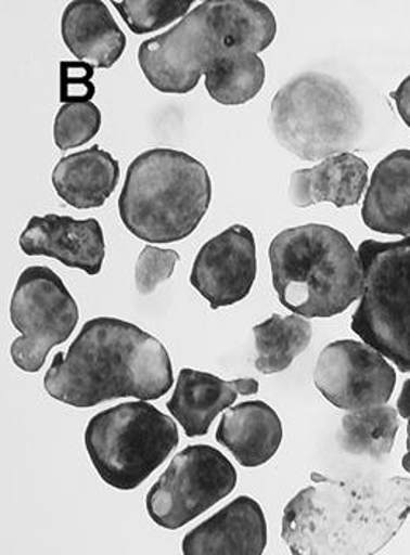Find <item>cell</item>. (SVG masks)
<instances>
[{
    "label": "cell",
    "mask_w": 410,
    "mask_h": 555,
    "mask_svg": "<svg viewBox=\"0 0 410 555\" xmlns=\"http://www.w3.org/2000/svg\"><path fill=\"white\" fill-rule=\"evenodd\" d=\"M309 480L283 513L281 538L292 554H376L410 516V478L336 480L315 472Z\"/></svg>",
    "instance_id": "obj_1"
},
{
    "label": "cell",
    "mask_w": 410,
    "mask_h": 555,
    "mask_svg": "<svg viewBox=\"0 0 410 555\" xmlns=\"http://www.w3.org/2000/svg\"><path fill=\"white\" fill-rule=\"evenodd\" d=\"M172 384L171 357L163 343L116 318L87 321L67 352L55 353L43 379L51 398L79 409L119 398L155 401Z\"/></svg>",
    "instance_id": "obj_2"
},
{
    "label": "cell",
    "mask_w": 410,
    "mask_h": 555,
    "mask_svg": "<svg viewBox=\"0 0 410 555\" xmlns=\"http://www.w3.org/2000/svg\"><path fill=\"white\" fill-rule=\"evenodd\" d=\"M277 37L269 5L253 0L197 3L177 26L142 41L139 67L158 92L183 95L196 89L207 69L232 52L266 51Z\"/></svg>",
    "instance_id": "obj_3"
},
{
    "label": "cell",
    "mask_w": 410,
    "mask_h": 555,
    "mask_svg": "<svg viewBox=\"0 0 410 555\" xmlns=\"http://www.w3.org/2000/svg\"><path fill=\"white\" fill-rule=\"evenodd\" d=\"M269 259L274 293L294 314L335 318L363 293L359 251L332 225L284 229L270 243Z\"/></svg>",
    "instance_id": "obj_4"
},
{
    "label": "cell",
    "mask_w": 410,
    "mask_h": 555,
    "mask_svg": "<svg viewBox=\"0 0 410 555\" xmlns=\"http://www.w3.org/2000/svg\"><path fill=\"white\" fill-rule=\"evenodd\" d=\"M210 203V173L200 159L174 149H151L128 166L119 215L139 241L174 243L196 231Z\"/></svg>",
    "instance_id": "obj_5"
},
{
    "label": "cell",
    "mask_w": 410,
    "mask_h": 555,
    "mask_svg": "<svg viewBox=\"0 0 410 555\" xmlns=\"http://www.w3.org/2000/svg\"><path fill=\"white\" fill-rule=\"evenodd\" d=\"M269 125L278 144L292 156L322 162L359 145L364 117L349 87L325 73L308 72L278 90Z\"/></svg>",
    "instance_id": "obj_6"
},
{
    "label": "cell",
    "mask_w": 410,
    "mask_h": 555,
    "mask_svg": "<svg viewBox=\"0 0 410 555\" xmlns=\"http://www.w3.org/2000/svg\"><path fill=\"white\" fill-rule=\"evenodd\" d=\"M171 416L148 401L124 402L87 423L85 442L93 467L111 488L133 491L179 446Z\"/></svg>",
    "instance_id": "obj_7"
},
{
    "label": "cell",
    "mask_w": 410,
    "mask_h": 555,
    "mask_svg": "<svg viewBox=\"0 0 410 555\" xmlns=\"http://www.w3.org/2000/svg\"><path fill=\"white\" fill-rule=\"evenodd\" d=\"M359 255L363 293L350 328L398 371L410 373V237L361 242Z\"/></svg>",
    "instance_id": "obj_8"
},
{
    "label": "cell",
    "mask_w": 410,
    "mask_h": 555,
    "mask_svg": "<svg viewBox=\"0 0 410 555\" xmlns=\"http://www.w3.org/2000/svg\"><path fill=\"white\" fill-rule=\"evenodd\" d=\"M10 319L21 333L10 347L13 363L24 373H38L52 347L75 332L79 308L54 270L30 266L17 278Z\"/></svg>",
    "instance_id": "obj_9"
},
{
    "label": "cell",
    "mask_w": 410,
    "mask_h": 555,
    "mask_svg": "<svg viewBox=\"0 0 410 555\" xmlns=\"http://www.w3.org/2000/svg\"><path fill=\"white\" fill-rule=\"evenodd\" d=\"M238 486V470L220 450L190 446L174 456L145 498L156 526L177 530L228 498Z\"/></svg>",
    "instance_id": "obj_10"
},
{
    "label": "cell",
    "mask_w": 410,
    "mask_h": 555,
    "mask_svg": "<svg viewBox=\"0 0 410 555\" xmlns=\"http://www.w3.org/2000/svg\"><path fill=\"white\" fill-rule=\"evenodd\" d=\"M315 385L335 408L360 411L390 401L396 371L367 343L339 339L319 353Z\"/></svg>",
    "instance_id": "obj_11"
},
{
    "label": "cell",
    "mask_w": 410,
    "mask_h": 555,
    "mask_svg": "<svg viewBox=\"0 0 410 555\" xmlns=\"http://www.w3.org/2000/svg\"><path fill=\"white\" fill-rule=\"evenodd\" d=\"M256 241L246 225L234 224L215 235L197 253L190 283L212 310L245 300L256 281Z\"/></svg>",
    "instance_id": "obj_12"
},
{
    "label": "cell",
    "mask_w": 410,
    "mask_h": 555,
    "mask_svg": "<svg viewBox=\"0 0 410 555\" xmlns=\"http://www.w3.org/2000/svg\"><path fill=\"white\" fill-rule=\"evenodd\" d=\"M20 248L26 256L55 259L90 276L102 272L106 256L104 232L99 220H75L55 214L30 218L21 234Z\"/></svg>",
    "instance_id": "obj_13"
},
{
    "label": "cell",
    "mask_w": 410,
    "mask_h": 555,
    "mask_svg": "<svg viewBox=\"0 0 410 555\" xmlns=\"http://www.w3.org/2000/svg\"><path fill=\"white\" fill-rule=\"evenodd\" d=\"M267 546V520L255 499L240 495L187 533L185 555H260Z\"/></svg>",
    "instance_id": "obj_14"
},
{
    "label": "cell",
    "mask_w": 410,
    "mask_h": 555,
    "mask_svg": "<svg viewBox=\"0 0 410 555\" xmlns=\"http://www.w3.org/2000/svg\"><path fill=\"white\" fill-rule=\"evenodd\" d=\"M259 384L255 379L222 380L204 371H180L176 390L169 399L168 411L180 423L187 437H203L218 414L234 404L240 395H255Z\"/></svg>",
    "instance_id": "obj_15"
},
{
    "label": "cell",
    "mask_w": 410,
    "mask_h": 555,
    "mask_svg": "<svg viewBox=\"0 0 410 555\" xmlns=\"http://www.w3.org/2000/svg\"><path fill=\"white\" fill-rule=\"evenodd\" d=\"M61 33L65 47L95 68H111L120 61L127 37L102 0H75L62 13Z\"/></svg>",
    "instance_id": "obj_16"
},
{
    "label": "cell",
    "mask_w": 410,
    "mask_h": 555,
    "mask_svg": "<svg viewBox=\"0 0 410 555\" xmlns=\"http://www.w3.org/2000/svg\"><path fill=\"white\" fill-rule=\"evenodd\" d=\"M367 162L356 154H339L322 159L309 169L291 173L290 201L292 206L308 208L330 203L338 208L357 206L368 185Z\"/></svg>",
    "instance_id": "obj_17"
},
{
    "label": "cell",
    "mask_w": 410,
    "mask_h": 555,
    "mask_svg": "<svg viewBox=\"0 0 410 555\" xmlns=\"http://www.w3.org/2000/svg\"><path fill=\"white\" fill-rule=\"evenodd\" d=\"M283 423L272 405L264 401H245L221 416L215 439L231 451L243 467L269 463L283 442Z\"/></svg>",
    "instance_id": "obj_18"
},
{
    "label": "cell",
    "mask_w": 410,
    "mask_h": 555,
    "mask_svg": "<svg viewBox=\"0 0 410 555\" xmlns=\"http://www.w3.org/2000/svg\"><path fill=\"white\" fill-rule=\"evenodd\" d=\"M371 231L410 237V151L392 152L376 166L361 207Z\"/></svg>",
    "instance_id": "obj_19"
},
{
    "label": "cell",
    "mask_w": 410,
    "mask_h": 555,
    "mask_svg": "<svg viewBox=\"0 0 410 555\" xmlns=\"http://www.w3.org/2000/svg\"><path fill=\"white\" fill-rule=\"evenodd\" d=\"M119 179V162L100 145L64 156L52 171L55 193L78 210L103 207Z\"/></svg>",
    "instance_id": "obj_20"
},
{
    "label": "cell",
    "mask_w": 410,
    "mask_h": 555,
    "mask_svg": "<svg viewBox=\"0 0 410 555\" xmlns=\"http://www.w3.org/2000/svg\"><path fill=\"white\" fill-rule=\"evenodd\" d=\"M256 370L262 374L283 373L311 343L312 325L304 315L273 314L255 325Z\"/></svg>",
    "instance_id": "obj_21"
},
{
    "label": "cell",
    "mask_w": 410,
    "mask_h": 555,
    "mask_svg": "<svg viewBox=\"0 0 410 555\" xmlns=\"http://www.w3.org/2000/svg\"><path fill=\"white\" fill-rule=\"evenodd\" d=\"M398 416V409L385 404L346 412L338 433L339 447L354 456H388L399 429Z\"/></svg>",
    "instance_id": "obj_22"
},
{
    "label": "cell",
    "mask_w": 410,
    "mask_h": 555,
    "mask_svg": "<svg viewBox=\"0 0 410 555\" xmlns=\"http://www.w3.org/2000/svg\"><path fill=\"white\" fill-rule=\"evenodd\" d=\"M205 89L222 106L252 102L266 82V65L255 52H232L215 62L204 75Z\"/></svg>",
    "instance_id": "obj_23"
},
{
    "label": "cell",
    "mask_w": 410,
    "mask_h": 555,
    "mask_svg": "<svg viewBox=\"0 0 410 555\" xmlns=\"http://www.w3.org/2000/svg\"><path fill=\"white\" fill-rule=\"evenodd\" d=\"M120 13L128 29L137 35H145L171 26L177 20L182 21L194 9L191 0H127L111 2Z\"/></svg>",
    "instance_id": "obj_24"
},
{
    "label": "cell",
    "mask_w": 410,
    "mask_h": 555,
    "mask_svg": "<svg viewBox=\"0 0 410 555\" xmlns=\"http://www.w3.org/2000/svg\"><path fill=\"white\" fill-rule=\"evenodd\" d=\"M102 128V111L93 102L67 103L54 120V142L62 152L81 147Z\"/></svg>",
    "instance_id": "obj_25"
},
{
    "label": "cell",
    "mask_w": 410,
    "mask_h": 555,
    "mask_svg": "<svg viewBox=\"0 0 410 555\" xmlns=\"http://www.w3.org/2000/svg\"><path fill=\"white\" fill-rule=\"evenodd\" d=\"M179 253L174 249L158 248V246H145L141 253L137 267H134V284L141 297L154 294L159 284L168 281L174 275Z\"/></svg>",
    "instance_id": "obj_26"
},
{
    "label": "cell",
    "mask_w": 410,
    "mask_h": 555,
    "mask_svg": "<svg viewBox=\"0 0 410 555\" xmlns=\"http://www.w3.org/2000/svg\"><path fill=\"white\" fill-rule=\"evenodd\" d=\"M95 67L87 62H61V102H90L95 96Z\"/></svg>",
    "instance_id": "obj_27"
},
{
    "label": "cell",
    "mask_w": 410,
    "mask_h": 555,
    "mask_svg": "<svg viewBox=\"0 0 410 555\" xmlns=\"http://www.w3.org/2000/svg\"><path fill=\"white\" fill-rule=\"evenodd\" d=\"M390 96L394 99L399 117L410 128V75L398 86L395 92L390 93Z\"/></svg>",
    "instance_id": "obj_28"
},
{
    "label": "cell",
    "mask_w": 410,
    "mask_h": 555,
    "mask_svg": "<svg viewBox=\"0 0 410 555\" xmlns=\"http://www.w3.org/2000/svg\"><path fill=\"white\" fill-rule=\"evenodd\" d=\"M398 412L402 418L408 420L410 416V379L402 385L401 395L398 398Z\"/></svg>",
    "instance_id": "obj_29"
},
{
    "label": "cell",
    "mask_w": 410,
    "mask_h": 555,
    "mask_svg": "<svg viewBox=\"0 0 410 555\" xmlns=\"http://www.w3.org/2000/svg\"><path fill=\"white\" fill-rule=\"evenodd\" d=\"M402 467L410 474V416L408 418V451H406L405 457H402Z\"/></svg>",
    "instance_id": "obj_30"
}]
</instances>
